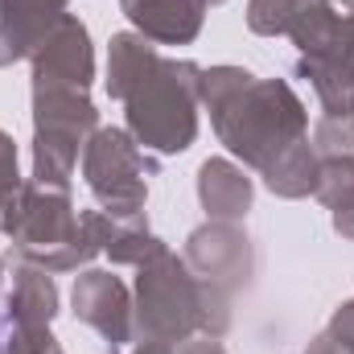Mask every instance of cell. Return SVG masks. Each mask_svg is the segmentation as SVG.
<instances>
[{"instance_id": "1", "label": "cell", "mask_w": 354, "mask_h": 354, "mask_svg": "<svg viewBox=\"0 0 354 354\" xmlns=\"http://www.w3.org/2000/svg\"><path fill=\"white\" fill-rule=\"evenodd\" d=\"M198 62L165 58L140 33H115L107 46V95L124 103L128 132L145 153H185L198 136Z\"/></svg>"}, {"instance_id": "2", "label": "cell", "mask_w": 354, "mask_h": 354, "mask_svg": "<svg viewBox=\"0 0 354 354\" xmlns=\"http://www.w3.org/2000/svg\"><path fill=\"white\" fill-rule=\"evenodd\" d=\"M198 103L231 157L264 174L309 140V111L284 79H256L243 66H202Z\"/></svg>"}, {"instance_id": "3", "label": "cell", "mask_w": 354, "mask_h": 354, "mask_svg": "<svg viewBox=\"0 0 354 354\" xmlns=\"http://www.w3.org/2000/svg\"><path fill=\"white\" fill-rule=\"evenodd\" d=\"M115 231V218L103 210H75L71 189H50L21 181L8 198L0 235H8L12 256L41 272H75L91 264Z\"/></svg>"}, {"instance_id": "4", "label": "cell", "mask_w": 354, "mask_h": 354, "mask_svg": "<svg viewBox=\"0 0 354 354\" xmlns=\"http://www.w3.org/2000/svg\"><path fill=\"white\" fill-rule=\"evenodd\" d=\"M231 326V297L214 284L198 280L189 264L165 243L136 264V297H132V342L177 346L194 334L223 338Z\"/></svg>"}, {"instance_id": "5", "label": "cell", "mask_w": 354, "mask_h": 354, "mask_svg": "<svg viewBox=\"0 0 354 354\" xmlns=\"http://www.w3.org/2000/svg\"><path fill=\"white\" fill-rule=\"evenodd\" d=\"M99 128V111L87 91L33 87V181L71 189L79 153Z\"/></svg>"}, {"instance_id": "6", "label": "cell", "mask_w": 354, "mask_h": 354, "mask_svg": "<svg viewBox=\"0 0 354 354\" xmlns=\"http://www.w3.org/2000/svg\"><path fill=\"white\" fill-rule=\"evenodd\" d=\"M157 174V161L140 153L132 132L124 128H95L83 149V177H87L95 202L111 218H140L149 202V177Z\"/></svg>"}, {"instance_id": "7", "label": "cell", "mask_w": 354, "mask_h": 354, "mask_svg": "<svg viewBox=\"0 0 354 354\" xmlns=\"http://www.w3.org/2000/svg\"><path fill=\"white\" fill-rule=\"evenodd\" d=\"M189 272L206 284H214L218 292H235L248 284L252 276V239L239 231V223H206L185 239V256H181Z\"/></svg>"}, {"instance_id": "8", "label": "cell", "mask_w": 354, "mask_h": 354, "mask_svg": "<svg viewBox=\"0 0 354 354\" xmlns=\"http://www.w3.org/2000/svg\"><path fill=\"white\" fill-rule=\"evenodd\" d=\"M75 317L91 326L111 351L132 346V292L120 276L87 268L83 276H75V292H71Z\"/></svg>"}, {"instance_id": "9", "label": "cell", "mask_w": 354, "mask_h": 354, "mask_svg": "<svg viewBox=\"0 0 354 354\" xmlns=\"http://www.w3.org/2000/svg\"><path fill=\"white\" fill-rule=\"evenodd\" d=\"M33 87H71V91H91L95 79V50H91V33L79 17H62L54 25V33L33 50Z\"/></svg>"}, {"instance_id": "10", "label": "cell", "mask_w": 354, "mask_h": 354, "mask_svg": "<svg viewBox=\"0 0 354 354\" xmlns=\"http://www.w3.org/2000/svg\"><path fill=\"white\" fill-rule=\"evenodd\" d=\"M71 0H0V66L33 58V50L66 17Z\"/></svg>"}, {"instance_id": "11", "label": "cell", "mask_w": 354, "mask_h": 354, "mask_svg": "<svg viewBox=\"0 0 354 354\" xmlns=\"http://www.w3.org/2000/svg\"><path fill=\"white\" fill-rule=\"evenodd\" d=\"M206 0H120V12L153 46H189L202 33Z\"/></svg>"}, {"instance_id": "12", "label": "cell", "mask_w": 354, "mask_h": 354, "mask_svg": "<svg viewBox=\"0 0 354 354\" xmlns=\"http://www.w3.org/2000/svg\"><path fill=\"white\" fill-rule=\"evenodd\" d=\"M252 177L243 174V165L227 161V157H210L198 169V202L206 210L210 223H243L252 210Z\"/></svg>"}, {"instance_id": "13", "label": "cell", "mask_w": 354, "mask_h": 354, "mask_svg": "<svg viewBox=\"0 0 354 354\" xmlns=\"http://www.w3.org/2000/svg\"><path fill=\"white\" fill-rule=\"evenodd\" d=\"M297 75L309 79L326 115L354 111V58L346 54V41L326 54H297Z\"/></svg>"}, {"instance_id": "14", "label": "cell", "mask_w": 354, "mask_h": 354, "mask_svg": "<svg viewBox=\"0 0 354 354\" xmlns=\"http://www.w3.org/2000/svg\"><path fill=\"white\" fill-rule=\"evenodd\" d=\"M4 313L25 322V326H50L54 313H58V288H54L50 272L29 268V264L17 268V280H12V292L4 301Z\"/></svg>"}, {"instance_id": "15", "label": "cell", "mask_w": 354, "mask_h": 354, "mask_svg": "<svg viewBox=\"0 0 354 354\" xmlns=\"http://www.w3.org/2000/svg\"><path fill=\"white\" fill-rule=\"evenodd\" d=\"M313 194L330 206L334 231L342 239H354V157H322Z\"/></svg>"}, {"instance_id": "16", "label": "cell", "mask_w": 354, "mask_h": 354, "mask_svg": "<svg viewBox=\"0 0 354 354\" xmlns=\"http://www.w3.org/2000/svg\"><path fill=\"white\" fill-rule=\"evenodd\" d=\"M309 0H248V29L260 37H284Z\"/></svg>"}, {"instance_id": "17", "label": "cell", "mask_w": 354, "mask_h": 354, "mask_svg": "<svg viewBox=\"0 0 354 354\" xmlns=\"http://www.w3.org/2000/svg\"><path fill=\"white\" fill-rule=\"evenodd\" d=\"M317 157H354V111L346 115H322L309 136Z\"/></svg>"}, {"instance_id": "18", "label": "cell", "mask_w": 354, "mask_h": 354, "mask_svg": "<svg viewBox=\"0 0 354 354\" xmlns=\"http://www.w3.org/2000/svg\"><path fill=\"white\" fill-rule=\"evenodd\" d=\"M17 185H21V174H17V145H12L8 132H0V194L8 198Z\"/></svg>"}, {"instance_id": "19", "label": "cell", "mask_w": 354, "mask_h": 354, "mask_svg": "<svg viewBox=\"0 0 354 354\" xmlns=\"http://www.w3.org/2000/svg\"><path fill=\"white\" fill-rule=\"evenodd\" d=\"M174 354H227V351H223V342H218V338H210V334H194V338L177 342Z\"/></svg>"}, {"instance_id": "20", "label": "cell", "mask_w": 354, "mask_h": 354, "mask_svg": "<svg viewBox=\"0 0 354 354\" xmlns=\"http://www.w3.org/2000/svg\"><path fill=\"white\" fill-rule=\"evenodd\" d=\"M111 354H174V346H161V342H132V346L111 351Z\"/></svg>"}, {"instance_id": "21", "label": "cell", "mask_w": 354, "mask_h": 354, "mask_svg": "<svg viewBox=\"0 0 354 354\" xmlns=\"http://www.w3.org/2000/svg\"><path fill=\"white\" fill-rule=\"evenodd\" d=\"M342 41H346V54L354 58V4H351V17H342Z\"/></svg>"}, {"instance_id": "22", "label": "cell", "mask_w": 354, "mask_h": 354, "mask_svg": "<svg viewBox=\"0 0 354 354\" xmlns=\"http://www.w3.org/2000/svg\"><path fill=\"white\" fill-rule=\"evenodd\" d=\"M330 4H338V0H330ZM342 4H354V0H342Z\"/></svg>"}, {"instance_id": "23", "label": "cell", "mask_w": 354, "mask_h": 354, "mask_svg": "<svg viewBox=\"0 0 354 354\" xmlns=\"http://www.w3.org/2000/svg\"><path fill=\"white\" fill-rule=\"evenodd\" d=\"M206 4H223V0H206Z\"/></svg>"}, {"instance_id": "24", "label": "cell", "mask_w": 354, "mask_h": 354, "mask_svg": "<svg viewBox=\"0 0 354 354\" xmlns=\"http://www.w3.org/2000/svg\"><path fill=\"white\" fill-rule=\"evenodd\" d=\"M0 276H4V264H0Z\"/></svg>"}]
</instances>
